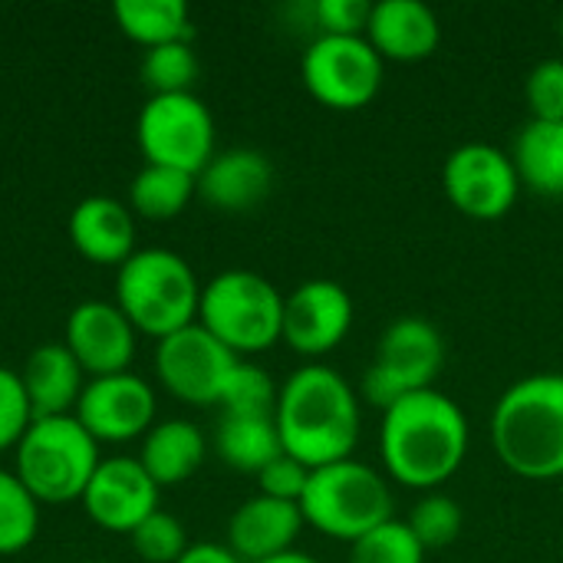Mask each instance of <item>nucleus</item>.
<instances>
[{
  "mask_svg": "<svg viewBox=\"0 0 563 563\" xmlns=\"http://www.w3.org/2000/svg\"><path fill=\"white\" fill-rule=\"evenodd\" d=\"M198 323L234 356H254L280 343L284 294L254 271H221L201 287Z\"/></svg>",
  "mask_w": 563,
  "mask_h": 563,
  "instance_id": "0eeeda50",
  "label": "nucleus"
},
{
  "mask_svg": "<svg viewBox=\"0 0 563 563\" xmlns=\"http://www.w3.org/2000/svg\"><path fill=\"white\" fill-rule=\"evenodd\" d=\"M178 563H244L228 544H214V541H198L188 544V551L178 558Z\"/></svg>",
  "mask_w": 563,
  "mask_h": 563,
  "instance_id": "e433bc0d",
  "label": "nucleus"
},
{
  "mask_svg": "<svg viewBox=\"0 0 563 563\" xmlns=\"http://www.w3.org/2000/svg\"><path fill=\"white\" fill-rule=\"evenodd\" d=\"M195 185H198V195L211 208L241 214V211L257 208L271 195L274 165L257 148H247V145L224 148V152H214V158L198 172Z\"/></svg>",
  "mask_w": 563,
  "mask_h": 563,
  "instance_id": "f3484780",
  "label": "nucleus"
},
{
  "mask_svg": "<svg viewBox=\"0 0 563 563\" xmlns=\"http://www.w3.org/2000/svg\"><path fill=\"white\" fill-rule=\"evenodd\" d=\"M89 563H109V561H89Z\"/></svg>",
  "mask_w": 563,
  "mask_h": 563,
  "instance_id": "ea45409f",
  "label": "nucleus"
},
{
  "mask_svg": "<svg viewBox=\"0 0 563 563\" xmlns=\"http://www.w3.org/2000/svg\"><path fill=\"white\" fill-rule=\"evenodd\" d=\"M195 79H198V56L191 49V40L145 49V56H142V82L152 89V96L191 92Z\"/></svg>",
  "mask_w": 563,
  "mask_h": 563,
  "instance_id": "cd10ccee",
  "label": "nucleus"
},
{
  "mask_svg": "<svg viewBox=\"0 0 563 563\" xmlns=\"http://www.w3.org/2000/svg\"><path fill=\"white\" fill-rule=\"evenodd\" d=\"M205 455H208V439L195 422L165 419L145 432L139 462L158 488H168L188 482L201 468Z\"/></svg>",
  "mask_w": 563,
  "mask_h": 563,
  "instance_id": "4be33fe9",
  "label": "nucleus"
},
{
  "mask_svg": "<svg viewBox=\"0 0 563 563\" xmlns=\"http://www.w3.org/2000/svg\"><path fill=\"white\" fill-rule=\"evenodd\" d=\"M366 40L383 59L419 63L439 49L442 26L435 10L422 0H379L373 3Z\"/></svg>",
  "mask_w": 563,
  "mask_h": 563,
  "instance_id": "6ab92c4d",
  "label": "nucleus"
},
{
  "mask_svg": "<svg viewBox=\"0 0 563 563\" xmlns=\"http://www.w3.org/2000/svg\"><path fill=\"white\" fill-rule=\"evenodd\" d=\"M525 99L531 119L541 122H563V56L541 59L525 82Z\"/></svg>",
  "mask_w": 563,
  "mask_h": 563,
  "instance_id": "72a5a7b5",
  "label": "nucleus"
},
{
  "mask_svg": "<svg viewBox=\"0 0 563 563\" xmlns=\"http://www.w3.org/2000/svg\"><path fill=\"white\" fill-rule=\"evenodd\" d=\"M195 195V175L165 165H145L129 185V208L132 214L148 221H172L188 208Z\"/></svg>",
  "mask_w": 563,
  "mask_h": 563,
  "instance_id": "a878e982",
  "label": "nucleus"
},
{
  "mask_svg": "<svg viewBox=\"0 0 563 563\" xmlns=\"http://www.w3.org/2000/svg\"><path fill=\"white\" fill-rule=\"evenodd\" d=\"M468 442L472 429L465 409L435 386L402 396L383 412L379 422V455L386 475L426 495L459 475Z\"/></svg>",
  "mask_w": 563,
  "mask_h": 563,
  "instance_id": "f257e3e1",
  "label": "nucleus"
},
{
  "mask_svg": "<svg viewBox=\"0 0 563 563\" xmlns=\"http://www.w3.org/2000/svg\"><path fill=\"white\" fill-rule=\"evenodd\" d=\"M33 406L23 389V379L16 369L0 366V452L16 449L26 429L33 426Z\"/></svg>",
  "mask_w": 563,
  "mask_h": 563,
  "instance_id": "473e14b6",
  "label": "nucleus"
},
{
  "mask_svg": "<svg viewBox=\"0 0 563 563\" xmlns=\"http://www.w3.org/2000/svg\"><path fill=\"white\" fill-rule=\"evenodd\" d=\"M13 475L40 505L79 501L102 462L99 442L79 426L76 416L33 419V426L13 449Z\"/></svg>",
  "mask_w": 563,
  "mask_h": 563,
  "instance_id": "423d86ee",
  "label": "nucleus"
},
{
  "mask_svg": "<svg viewBox=\"0 0 563 563\" xmlns=\"http://www.w3.org/2000/svg\"><path fill=\"white\" fill-rule=\"evenodd\" d=\"M300 505L277 501L267 495L247 498L228 521V548L244 563H261L294 551V541L303 531Z\"/></svg>",
  "mask_w": 563,
  "mask_h": 563,
  "instance_id": "a211bd4d",
  "label": "nucleus"
},
{
  "mask_svg": "<svg viewBox=\"0 0 563 563\" xmlns=\"http://www.w3.org/2000/svg\"><path fill=\"white\" fill-rule=\"evenodd\" d=\"M353 327V297L343 284L317 277L303 280L284 297V333L280 340L300 356L333 353Z\"/></svg>",
  "mask_w": 563,
  "mask_h": 563,
  "instance_id": "4468645a",
  "label": "nucleus"
},
{
  "mask_svg": "<svg viewBox=\"0 0 563 563\" xmlns=\"http://www.w3.org/2000/svg\"><path fill=\"white\" fill-rule=\"evenodd\" d=\"M386 59L366 36L317 33L300 56V76L307 92L336 112L369 106L383 89Z\"/></svg>",
  "mask_w": 563,
  "mask_h": 563,
  "instance_id": "1a4fd4ad",
  "label": "nucleus"
},
{
  "mask_svg": "<svg viewBox=\"0 0 563 563\" xmlns=\"http://www.w3.org/2000/svg\"><path fill=\"white\" fill-rule=\"evenodd\" d=\"M277 393L280 386H274L271 373L254 366V363H238V369L231 373L224 396H221V412H247V416H274L277 409Z\"/></svg>",
  "mask_w": 563,
  "mask_h": 563,
  "instance_id": "7c9ffc66",
  "label": "nucleus"
},
{
  "mask_svg": "<svg viewBox=\"0 0 563 563\" xmlns=\"http://www.w3.org/2000/svg\"><path fill=\"white\" fill-rule=\"evenodd\" d=\"M82 366L76 363V356L66 350V343H43L36 346L23 369V389L30 396L33 416L36 419H49V416H73L76 402L86 389L82 383Z\"/></svg>",
  "mask_w": 563,
  "mask_h": 563,
  "instance_id": "412c9836",
  "label": "nucleus"
},
{
  "mask_svg": "<svg viewBox=\"0 0 563 563\" xmlns=\"http://www.w3.org/2000/svg\"><path fill=\"white\" fill-rule=\"evenodd\" d=\"M521 185L538 195L563 198V122L528 119L511 148Z\"/></svg>",
  "mask_w": 563,
  "mask_h": 563,
  "instance_id": "b1692460",
  "label": "nucleus"
},
{
  "mask_svg": "<svg viewBox=\"0 0 563 563\" xmlns=\"http://www.w3.org/2000/svg\"><path fill=\"white\" fill-rule=\"evenodd\" d=\"M63 343L76 356L82 373L89 379H99V376L129 373L135 360L139 330L129 323V317L115 303L82 300L66 317Z\"/></svg>",
  "mask_w": 563,
  "mask_h": 563,
  "instance_id": "dca6fc26",
  "label": "nucleus"
},
{
  "mask_svg": "<svg viewBox=\"0 0 563 563\" xmlns=\"http://www.w3.org/2000/svg\"><path fill=\"white\" fill-rule=\"evenodd\" d=\"M155 389L148 379L135 373H115L89 379L79 402L76 419L96 442H129L145 439V432L155 426Z\"/></svg>",
  "mask_w": 563,
  "mask_h": 563,
  "instance_id": "ddd939ff",
  "label": "nucleus"
},
{
  "mask_svg": "<svg viewBox=\"0 0 563 563\" xmlns=\"http://www.w3.org/2000/svg\"><path fill=\"white\" fill-rule=\"evenodd\" d=\"M307 482H310V468L300 465L297 459H290L287 452H280L271 465H264L257 472L261 495L277 498V501H290V505H300V498L307 492Z\"/></svg>",
  "mask_w": 563,
  "mask_h": 563,
  "instance_id": "f704fd0d",
  "label": "nucleus"
},
{
  "mask_svg": "<svg viewBox=\"0 0 563 563\" xmlns=\"http://www.w3.org/2000/svg\"><path fill=\"white\" fill-rule=\"evenodd\" d=\"M261 563H320L317 558H310V554H300V551H287V554H277V558H271V561H261Z\"/></svg>",
  "mask_w": 563,
  "mask_h": 563,
  "instance_id": "4c0bfd02",
  "label": "nucleus"
},
{
  "mask_svg": "<svg viewBox=\"0 0 563 563\" xmlns=\"http://www.w3.org/2000/svg\"><path fill=\"white\" fill-rule=\"evenodd\" d=\"M442 188L452 208L465 218L498 221L515 208L521 178L511 152L492 142H465L449 152L442 165Z\"/></svg>",
  "mask_w": 563,
  "mask_h": 563,
  "instance_id": "9b49d317",
  "label": "nucleus"
},
{
  "mask_svg": "<svg viewBox=\"0 0 563 563\" xmlns=\"http://www.w3.org/2000/svg\"><path fill=\"white\" fill-rule=\"evenodd\" d=\"M158 492L162 488L148 478L139 459L112 455L99 462L79 501L96 528L109 534H132L158 511Z\"/></svg>",
  "mask_w": 563,
  "mask_h": 563,
  "instance_id": "2eb2a0df",
  "label": "nucleus"
},
{
  "mask_svg": "<svg viewBox=\"0 0 563 563\" xmlns=\"http://www.w3.org/2000/svg\"><path fill=\"white\" fill-rule=\"evenodd\" d=\"M238 363L241 356H234L201 323L155 343V376L162 389L188 406H218Z\"/></svg>",
  "mask_w": 563,
  "mask_h": 563,
  "instance_id": "f8f14e48",
  "label": "nucleus"
},
{
  "mask_svg": "<svg viewBox=\"0 0 563 563\" xmlns=\"http://www.w3.org/2000/svg\"><path fill=\"white\" fill-rule=\"evenodd\" d=\"M145 165L178 168L198 178L214 158V119L195 92L148 96L135 122Z\"/></svg>",
  "mask_w": 563,
  "mask_h": 563,
  "instance_id": "9d476101",
  "label": "nucleus"
},
{
  "mask_svg": "<svg viewBox=\"0 0 563 563\" xmlns=\"http://www.w3.org/2000/svg\"><path fill=\"white\" fill-rule=\"evenodd\" d=\"M350 563H426V548L406 521H386L350 544Z\"/></svg>",
  "mask_w": 563,
  "mask_h": 563,
  "instance_id": "c756f323",
  "label": "nucleus"
},
{
  "mask_svg": "<svg viewBox=\"0 0 563 563\" xmlns=\"http://www.w3.org/2000/svg\"><path fill=\"white\" fill-rule=\"evenodd\" d=\"M300 515L317 534L353 544L373 528L393 521V492L373 465L343 459L310 472Z\"/></svg>",
  "mask_w": 563,
  "mask_h": 563,
  "instance_id": "39448f33",
  "label": "nucleus"
},
{
  "mask_svg": "<svg viewBox=\"0 0 563 563\" xmlns=\"http://www.w3.org/2000/svg\"><path fill=\"white\" fill-rule=\"evenodd\" d=\"M214 452L234 472L257 475L264 465H271L284 452V445H280L274 416L221 412L218 429H214Z\"/></svg>",
  "mask_w": 563,
  "mask_h": 563,
  "instance_id": "5701e85b",
  "label": "nucleus"
},
{
  "mask_svg": "<svg viewBox=\"0 0 563 563\" xmlns=\"http://www.w3.org/2000/svg\"><path fill=\"white\" fill-rule=\"evenodd\" d=\"M40 531V501L26 492V485L0 468V558L20 554L33 544Z\"/></svg>",
  "mask_w": 563,
  "mask_h": 563,
  "instance_id": "bb28decb",
  "label": "nucleus"
},
{
  "mask_svg": "<svg viewBox=\"0 0 563 563\" xmlns=\"http://www.w3.org/2000/svg\"><path fill=\"white\" fill-rule=\"evenodd\" d=\"M373 3L366 0H317L313 3V26L320 33L336 36H366Z\"/></svg>",
  "mask_w": 563,
  "mask_h": 563,
  "instance_id": "c9c22d12",
  "label": "nucleus"
},
{
  "mask_svg": "<svg viewBox=\"0 0 563 563\" xmlns=\"http://www.w3.org/2000/svg\"><path fill=\"white\" fill-rule=\"evenodd\" d=\"M129 538H132L139 561L145 563H178V558L188 551L185 525L162 508L155 515H148Z\"/></svg>",
  "mask_w": 563,
  "mask_h": 563,
  "instance_id": "2f4dec72",
  "label": "nucleus"
},
{
  "mask_svg": "<svg viewBox=\"0 0 563 563\" xmlns=\"http://www.w3.org/2000/svg\"><path fill=\"white\" fill-rule=\"evenodd\" d=\"M445 363V340L426 317H399L376 343V356L363 373V399L383 412L402 396L432 389Z\"/></svg>",
  "mask_w": 563,
  "mask_h": 563,
  "instance_id": "6e6552de",
  "label": "nucleus"
},
{
  "mask_svg": "<svg viewBox=\"0 0 563 563\" xmlns=\"http://www.w3.org/2000/svg\"><path fill=\"white\" fill-rule=\"evenodd\" d=\"M112 16L115 26L145 49L191 40V13L185 0H119Z\"/></svg>",
  "mask_w": 563,
  "mask_h": 563,
  "instance_id": "393cba45",
  "label": "nucleus"
},
{
  "mask_svg": "<svg viewBox=\"0 0 563 563\" xmlns=\"http://www.w3.org/2000/svg\"><path fill=\"white\" fill-rule=\"evenodd\" d=\"M492 445L528 482L563 478V373L511 383L492 412Z\"/></svg>",
  "mask_w": 563,
  "mask_h": 563,
  "instance_id": "7ed1b4c3",
  "label": "nucleus"
},
{
  "mask_svg": "<svg viewBox=\"0 0 563 563\" xmlns=\"http://www.w3.org/2000/svg\"><path fill=\"white\" fill-rule=\"evenodd\" d=\"M115 307L139 333L155 336L158 343L198 323L201 284L181 254L168 247H145L119 267Z\"/></svg>",
  "mask_w": 563,
  "mask_h": 563,
  "instance_id": "20e7f679",
  "label": "nucleus"
},
{
  "mask_svg": "<svg viewBox=\"0 0 563 563\" xmlns=\"http://www.w3.org/2000/svg\"><path fill=\"white\" fill-rule=\"evenodd\" d=\"M558 33H561V43H563V13H561V23H558Z\"/></svg>",
  "mask_w": 563,
  "mask_h": 563,
  "instance_id": "58836bf2",
  "label": "nucleus"
},
{
  "mask_svg": "<svg viewBox=\"0 0 563 563\" xmlns=\"http://www.w3.org/2000/svg\"><path fill=\"white\" fill-rule=\"evenodd\" d=\"M274 422L284 452L313 472L353 459L363 429L360 396L346 376L323 363H310L294 369L280 386Z\"/></svg>",
  "mask_w": 563,
  "mask_h": 563,
  "instance_id": "f03ea898",
  "label": "nucleus"
},
{
  "mask_svg": "<svg viewBox=\"0 0 563 563\" xmlns=\"http://www.w3.org/2000/svg\"><path fill=\"white\" fill-rule=\"evenodd\" d=\"M66 231L73 247L92 264L122 267L135 254V218L122 201L109 195L82 198L73 208Z\"/></svg>",
  "mask_w": 563,
  "mask_h": 563,
  "instance_id": "aec40b11",
  "label": "nucleus"
},
{
  "mask_svg": "<svg viewBox=\"0 0 563 563\" xmlns=\"http://www.w3.org/2000/svg\"><path fill=\"white\" fill-rule=\"evenodd\" d=\"M462 508L455 498L442 495V492H429L416 501V508L409 511V531L419 538V544L426 551H442L449 544L459 541L462 534Z\"/></svg>",
  "mask_w": 563,
  "mask_h": 563,
  "instance_id": "c85d7f7f",
  "label": "nucleus"
}]
</instances>
